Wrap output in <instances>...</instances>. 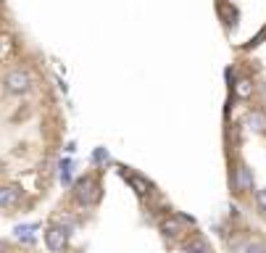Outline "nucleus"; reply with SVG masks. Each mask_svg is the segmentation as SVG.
<instances>
[{
	"mask_svg": "<svg viewBox=\"0 0 266 253\" xmlns=\"http://www.w3.org/2000/svg\"><path fill=\"white\" fill-rule=\"evenodd\" d=\"M256 203H258V209H261V211H266V187H263V190H258Z\"/></svg>",
	"mask_w": 266,
	"mask_h": 253,
	"instance_id": "obj_9",
	"label": "nucleus"
},
{
	"mask_svg": "<svg viewBox=\"0 0 266 253\" xmlns=\"http://www.w3.org/2000/svg\"><path fill=\"white\" fill-rule=\"evenodd\" d=\"M161 229H164L166 235H179L182 232V227L177 219H161Z\"/></svg>",
	"mask_w": 266,
	"mask_h": 253,
	"instance_id": "obj_6",
	"label": "nucleus"
},
{
	"mask_svg": "<svg viewBox=\"0 0 266 253\" xmlns=\"http://www.w3.org/2000/svg\"><path fill=\"white\" fill-rule=\"evenodd\" d=\"M45 240H48V248L53 253H61L66 248V243H69V235H66V229H61V227H50L48 235H45Z\"/></svg>",
	"mask_w": 266,
	"mask_h": 253,
	"instance_id": "obj_4",
	"label": "nucleus"
},
{
	"mask_svg": "<svg viewBox=\"0 0 266 253\" xmlns=\"http://www.w3.org/2000/svg\"><path fill=\"white\" fill-rule=\"evenodd\" d=\"M240 250H242V253H266V248H263L261 243H245Z\"/></svg>",
	"mask_w": 266,
	"mask_h": 253,
	"instance_id": "obj_7",
	"label": "nucleus"
},
{
	"mask_svg": "<svg viewBox=\"0 0 266 253\" xmlns=\"http://www.w3.org/2000/svg\"><path fill=\"white\" fill-rule=\"evenodd\" d=\"M245 126L256 135H266V113L261 108H250L245 113Z\"/></svg>",
	"mask_w": 266,
	"mask_h": 253,
	"instance_id": "obj_3",
	"label": "nucleus"
},
{
	"mask_svg": "<svg viewBox=\"0 0 266 253\" xmlns=\"http://www.w3.org/2000/svg\"><path fill=\"white\" fill-rule=\"evenodd\" d=\"M184 250H187V253H208V248L203 243H187V245H184Z\"/></svg>",
	"mask_w": 266,
	"mask_h": 253,
	"instance_id": "obj_8",
	"label": "nucleus"
},
{
	"mask_svg": "<svg viewBox=\"0 0 266 253\" xmlns=\"http://www.w3.org/2000/svg\"><path fill=\"white\" fill-rule=\"evenodd\" d=\"M21 198H24V190L16 185H0V209L3 211H14L21 206Z\"/></svg>",
	"mask_w": 266,
	"mask_h": 253,
	"instance_id": "obj_2",
	"label": "nucleus"
},
{
	"mask_svg": "<svg viewBox=\"0 0 266 253\" xmlns=\"http://www.w3.org/2000/svg\"><path fill=\"white\" fill-rule=\"evenodd\" d=\"M0 253H3V245H0Z\"/></svg>",
	"mask_w": 266,
	"mask_h": 253,
	"instance_id": "obj_10",
	"label": "nucleus"
},
{
	"mask_svg": "<svg viewBox=\"0 0 266 253\" xmlns=\"http://www.w3.org/2000/svg\"><path fill=\"white\" fill-rule=\"evenodd\" d=\"M95 195H98L95 177H92V174H85V177H79V179H77V185H74V198H77L79 203L90 206L92 201H95Z\"/></svg>",
	"mask_w": 266,
	"mask_h": 253,
	"instance_id": "obj_1",
	"label": "nucleus"
},
{
	"mask_svg": "<svg viewBox=\"0 0 266 253\" xmlns=\"http://www.w3.org/2000/svg\"><path fill=\"white\" fill-rule=\"evenodd\" d=\"M237 187L240 190H250L253 187V174L248 166H237Z\"/></svg>",
	"mask_w": 266,
	"mask_h": 253,
	"instance_id": "obj_5",
	"label": "nucleus"
}]
</instances>
